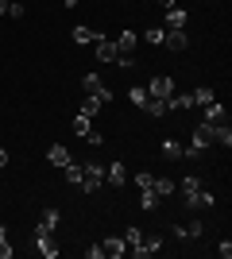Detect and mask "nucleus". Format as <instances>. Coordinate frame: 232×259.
<instances>
[{
	"label": "nucleus",
	"instance_id": "obj_25",
	"mask_svg": "<svg viewBox=\"0 0 232 259\" xmlns=\"http://www.w3.org/2000/svg\"><path fill=\"white\" fill-rule=\"evenodd\" d=\"M209 101H217V93H213L209 85H201V89H194V105H201V108H205V105H209Z\"/></svg>",
	"mask_w": 232,
	"mask_h": 259
},
{
	"label": "nucleus",
	"instance_id": "obj_3",
	"mask_svg": "<svg viewBox=\"0 0 232 259\" xmlns=\"http://www.w3.org/2000/svg\"><path fill=\"white\" fill-rule=\"evenodd\" d=\"M35 251H39V255H43V259H58V251H62V248H58V244H55V232H47V228H35Z\"/></svg>",
	"mask_w": 232,
	"mask_h": 259
},
{
	"label": "nucleus",
	"instance_id": "obj_28",
	"mask_svg": "<svg viewBox=\"0 0 232 259\" xmlns=\"http://www.w3.org/2000/svg\"><path fill=\"white\" fill-rule=\"evenodd\" d=\"M128 101H132L135 108H144V101H147V89H144V85H132V89H128Z\"/></svg>",
	"mask_w": 232,
	"mask_h": 259
},
{
	"label": "nucleus",
	"instance_id": "obj_39",
	"mask_svg": "<svg viewBox=\"0 0 232 259\" xmlns=\"http://www.w3.org/2000/svg\"><path fill=\"white\" fill-rule=\"evenodd\" d=\"M85 255H89V259H101V255H105V248H101V244H93V248H85Z\"/></svg>",
	"mask_w": 232,
	"mask_h": 259
},
{
	"label": "nucleus",
	"instance_id": "obj_33",
	"mask_svg": "<svg viewBox=\"0 0 232 259\" xmlns=\"http://www.w3.org/2000/svg\"><path fill=\"white\" fill-rule=\"evenodd\" d=\"M81 140H85V143H93V147H101V143H105V136H101L97 128H89L85 136H81Z\"/></svg>",
	"mask_w": 232,
	"mask_h": 259
},
{
	"label": "nucleus",
	"instance_id": "obj_30",
	"mask_svg": "<svg viewBox=\"0 0 232 259\" xmlns=\"http://www.w3.org/2000/svg\"><path fill=\"white\" fill-rule=\"evenodd\" d=\"M89 128H93V120H89V116H81V112H77V116H74V132H77V136H85Z\"/></svg>",
	"mask_w": 232,
	"mask_h": 259
},
{
	"label": "nucleus",
	"instance_id": "obj_2",
	"mask_svg": "<svg viewBox=\"0 0 232 259\" xmlns=\"http://www.w3.org/2000/svg\"><path fill=\"white\" fill-rule=\"evenodd\" d=\"M101 182H105V170H101V162H81V186H77V190H85V194H97Z\"/></svg>",
	"mask_w": 232,
	"mask_h": 259
},
{
	"label": "nucleus",
	"instance_id": "obj_18",
	"mask_svg": "<svg viewBox=\"0 0 232 259\" xmlns=\"http://www.w3.org/2000/svg\"><path fill=\"white\" fill-rule=\"evenodd\" d=\"M213 143H221L224 151L232 147V128L228 124H213Z\"/></svg>",
	"mask_w": 232,
	"mask_h": 259
},
{
	"label": "nucleus",
	"instance_id": "obj_29",
	"mask_svg": "<svg viewBox=\"0 0 232 259\" xmlns=\"http://www.w3.org/2000/svg\"><path fill=\"white\" fill-rule=\"evenodd\" d=\"M140 240H144V232H140L135 225H128V228H124V244H128V248H135Z\"/></svg>",
	"mask_w": 232,
	"mask_h": 259
},
{
	"label": "nucleus",
	"instance_id": "obj_5",
	"mask_svg": "<svg viewBox=\"0 0 232 259\" xmlns=\"http://www.w3.org/2000/svg\"><path fill=\"white\" fill-rule=\"evenodd\" d=\"M147 97H159V101L174 97V77H166V74H155L151 81H147Z\"/></svg>",
	"mask_w": 232,
	"mask_h": 259
},
{
	"label": "nucleus",
	"instance_id": "obj_37",
	"mask_svg": "<svg viewBox=\"0 0 232 259\" xmlns=\"http://www.w3.org/2000/svg\"><path fill=\"white\" fill-rule=\"evenodd\" d=\"M217 255H221V259H232V240H221V244H217Z\"/></svg>",
	"mask_w": 232,
	"mask_h": 259
},
{
	"label": "nucleus",
	"instance_id": "obj_26",
	"mask_svg": "<svg viewBox=\"0 0 232 259\" xmlns=\"http://www.w3.org/2000/svg\"><path fill=\"white\" fill-rule=\"evenodd\" d=\"M77 112L93 120V116H97V112H101V101H97V97H85V101H81V108H77Z\"/></svg>",
	"mask_w": 232,
	"mask_h": 259
},
{
	"label": "nucleus",
	"instance_id": "obj_41",
	"mask_svg": "<svg viewBox=\"0 0 232 259\" xmlns=\"http://www.w3.org/2000/svg\"><path fill=\"white\" fill-rule=\"evenodd\" d=\"M0 16H8V0H0Z\"/></svg>",
	"mask_w": 232,
	"mask_h": 259
},
{
	"label": "nucleus",
	"instance_id": "obj_7",
	"mask_svg": "<svg viewBox=\"0 0 232 259\" xmlns=\"http://www.w3.org/2000/svg\"><path fill=\"white\" fill-rule=\"evenodd\" d=\"M209 143H213V124H205V120L194 124V140H190V147H194V151H205Z\"/></svg>",
	"mask_w": 232,
	"mask_h": 259
},
{
	"label": "nucleus",
	"instance_id": "obj_17",
	"mask_svg": "<svg viewBox=\"0 0 232 259\" xmlns=\"http://www.w3.org/2000/svg\"><path fill=\"white\" fill-rule=\"evenodd\" d=\"M135 43H140V35H135V31H124L120 39H116V54H135Z\"/></svg>",
	"mask_w": 232,
	"mask_h": 259
},
{
	"label": "nucleus",
	"instance_id": "obj_9",
	"mask_svg": "<svg viewBox=\"0 0 232 259\" xmlns=\"http://www.w3.org/2000/svg\"><path fill=\"white\" fill-rule=\"evenodd\" d=\"M93 47H97V62H116V43H112V39H105V35H101Z\"/></svg>",
	"mask_w": 232,
	"mask_h": 259
},
{
	"label": "nucleus",
	"instance_id": "obj_19",
	"mask_svg": "<svg viewBox=\"0 0 232 259\" xmlns=\"http://www.w3.org/2000/svg\"><path fill=\"white\" fill-rule=\"evenodd\" d=\"M144 112H147L151 120L166 116V101H159V97H147V101H144Z\"/></svg>",
	"mask_w": 232,
	"mask_h": 259
},
{
	"label": "nucleus",
	"instance_id": "obj_20",
	"mask_svg": "<svg viewBox=\"0 0 232 259\" xmlns=\"http://www.w3.org/2000/svg\"><path fill=\"white\" fill-rule=\"evenodd\" d=\"M151 190H155V194H159V197H170V194H174V190H178V186L170 182V178H151Z\"/></svg>",
	"mask_w": 232,
	"mask_h": 259
},
{
	"label": "nucleus",
	"instance_id": "obj_13",
	"mask_svg": "<svg viewBox=\"0 0 232 259\" xmlns=\"http://www.w3.org/2000/svg\"><path fill=\"white\" fill-rule=\"evenodd\" d=\"M70 39H74V47H89V43H97V39H101V31H93V27H74Z\"/></svg>",
	"mask_w": 232,
	"mask_h": 259
},
{
	"label": "nucleus",
	"instance_id": "obj_6",
	"mask_svg": "<svg viewBox=\"0 0 232 259\" xmlns=\"http://www.w3.org/2000/svg\"><path fill=\"white\" fill-rule=\"evenodd\" d=\"M159 251H163V240H159V236H144V240L132 248V255H135V259H151V255H159Z\"/></svg>",
	"mask_w": 232,
	"mask_h": 259
},
{
	"label": "nucleus",
	"instance_id": "obj_40",
	"mask_svg": "<svg viewBox=\"0 0 232 259\" xmlns=\"http://www.w3.org/2000/svg\"><path fill=\"white\" fill-rule=\"evenodd\" d=\"M4 166H8V151H4V147H0V170H4Z\"/></svg>",
	"mask_w": 232,
	"mask_h": 259
},
{
	"label": "nucleus",
	"instance_id": "obj_15",
	"mask_svg": "<svg viewBox=\"0 0 232 259\" xmlns=\"http://www.w3.org/2000/svg\"><path fill=\"white\" fill-rule=\"evenodd\" d=\"M186 20H190V16L178 8V4H174V8H166V27H170V31H182V27H186Z\"/></svg>",
	"mask_w": 232,
	"mask_h": 259
},
{
	"label": "nucleus",
	"instance_id": "obj_31",
	"mask_svg": "<svg viewBox=\"0 0 232 259\" xmlns=\"http://www.w3.org/2000/svg\"><path fill=\"white\" fill-rule=\"evenodd\" d=\"M8 16H12V20H23V16H27V8H23L20 0H8Z\"/></svg>",
	"mask_w": 232,
	"mask_h": 259
},
{
	"label": "nucleus",
	"instance_id": "obj_42",
	"mask_svg": "<svg viewBox=\"0 0 232 259\" xmlns=\"http://www.w3.org/2000/svg\"><path fill=\"white\" fill-rule=\"evenodd\" d=\"M159 4H163V8H174V0H159Z\"/></svg>",
	"mask_w": 232,
	"mask_h": 259
},
{
	"label": "nucleus",
	"instance_id": "obj_24",
	"mask_svg": "<svg viewBox=\"0 0 232 259\" xmlns=\"http://www.w3.org/2000/svg\"><path fill=\"white\" fill-rule=\"evenodd\" d=\"M159 201H163V197L155 194V190H140V205H144L147 213H151V209H159Z\"/></svg>",
	"mask_w": 232,
	"mask_h": 259
},
{
	"label": "nucleus",
	"instance_id": "obj_12",
	"mask_svg": "<svg viewBox=\"0 0 232 259\" xmlns=\"http://www.w3.org/2000/svg\"><path fill=\"white\" fill-rule=\"evenodd\" d=\"M194 108V93H178V97H166V112H186Z\"/></svg>",
	"mask_w": 232,
	"mask_h": 259
},
{
	"label": "nucleus",
	"instance_id": "obj_34",
	"mask_svg": "<svg viewBox=\"0 0 232 259\" xmlns=\"http://www.w3.org/2000/svg\"><path fill=\"white\" fill-rule=\"evenodd\" d=\"M198 186H201L198 174H186V178H182V194H186V190H198Z\"/></svg>",
	"mask_w": 232,
	"mask_h": 259
},
{
	"label": "nucleus",
	"instance_id": "obj_27",
	"mask_svg": "<svg viewBox=\"0 0 232 259\" xmlns=\"http://www.w3.org/2000/svg\"><path fill=\"white\" fill-rule=\"evenodd\" d=\"M144 39H147L151 47H163V39H166V27H147V31H144Z\"/></svg>",
	"mask_w": 232,
	"mask_h": 259
},
{
	"label": "nucleus",
	"instance_id": "obj_23",
	"mask_svg": "<svg viewBox=\"0 0 232 259\" xmlns=\"http://www.w3.org/2000/svg\"><path fill=\"white\" fill-rule=\"evenodd\" d=\"M62 174H66V182H70V186H81V162L70 159L66 166H62Z\"/></svg>",
	"mask_w": 232,
	"mask_h": 259
},
{
	"label": "nucleus",
	"instance_id": "obj_32",
	"mask_svg": "<svg viewBox=\"0 0 232 259\" xmlns=\"http://www.w3.org/2000/svg\"><path fill=\"white\" fill-rule=\"evenodd\" d=\"M151 178H155V174L140 170V174H135V190H151Z\"/></svg>",
	"mask_w": 232,
	"mask_h": 259
},
{
	"label": "nucleus",
	"instance_id": "obj_35",
	"mask_svg": "<svg viewBox=\"0 0 232 259\" xmlns=\"http://www.w3.org/2000/svg\"><path fill=\"white\" fill-rule=\"evenodd\" d=\"M0 259H12V248H8V232L0 228Z\"/></svg>",
	"mask_w": 232,
	"mask_h": 259
},
{
	"label": "nucleus",
	"instance_id": "obj_22",
	"mask_svg": "<svg viewBox=\"0 0 232 259\" xmlns=\"http://www.w3.org/2000/svg\"><path fill=\"white\" fill-rule=\"evenodd\" d=\"M58 221H62V213L58 209H43V221H39V228H47V232H55Z\"/></svg>",
	"mask_w": 232,
	"mask_h": 259
},
{
	"label": "nucleus",
	"instance_id": "obj_16",
	"mask_svg": "<svg viewBox=\"0 0 232 259\" xmlns=\"http://www.w3.org/2000/svg\"><path fill=\"white\" fill-rule=\"evenodd\" d=\"M47 159L55 162V166H66V162H70V147H66V143H51V151H47Z\"/></svg>",
	"mask_w": 232,
	"mask_h": 259
},
{
	"label": "nucleus",
	"instance_id": "obj_4",
	"mask_svg": "<svg viewBox=\"0 0 232 259\" xmlns=\"http://www.w3.org/2000/svg\"><path fill=\"white\" fill-rule=\"evenodd\" d=\"M81 89H85L89 97H97L101 105L112 101V93H109V85H105V77H101V74H85V77H81Z\"/></svg>",
	"mask_w": 232,
	"mask_h": 259
},
{
	"label": "nucleus",
	"instance_id": "obj_43",
	"mask_svg": "<svg viewBox=\"0 0 232 259\" xmlns=\"http://www.w3.org/2000/svg\"><path fill=\"white\" fill-rule=\"evenodd\" d=\"M62 4H66V8H74V4H77V0H62Z\"/></svg>",
	"mask_w": 232,
	"mask_h": 259
},
{
	"label": "nucleus",
	"instance_id": "obj_38",
	"mask_svg": "<svg viewBox=\"0 0 232 259\" xmlns=\"http://www.w3.org/2000/svg\"><path fill=\"white\" fill-rule=\"evenodd\" d=\"M170 236H174V240H190L186 236V225H174V228H170Z\"/></svg>",
	"mask_w": 232,
	"mask_h": 259
},
{
	"label": "nucleus",
	"instance_id": "obj_11",
	"mask_svg": "<svg viewBox=\"0 0 232 259\" xmlns=\"http://www.w3.org/2000/svg\"><path fill=\"white\" fill-rule=\"evenodd\" d=\"M105 182L109 186H124L128 182V166H124V162H112L109 170H105Z\"/></svg>",
	"mask_w": 232,
	"mask_h": 259
},
{
	"label": "nucleus",
	"instance_id": "obj_10",
	"mask_svg": "<svg viewBox=\"0 0 232 259\" xmlns=\"http://www.w3.org/2000/svg\"><path fill=\"white\" fill-rule=\"evenodd\" d=\"M163 47H166V51H186V47H190V39H186V31H170V27H166Z\"/></svg>",
	"mask_w": 232,
	"mask_h": 259
},
{
	"label": "nucleus",
	"instance_id": "obj_1",
	"mask_svg": "<svg viewBox=\"0 0 232 259\" xmlns=\"http://www.w3.org/2000/svg\"><path fill=\"white\" fill-rule=\"evenodd\" d=\"M182 205H186L190 213H194V209H198V213H209V209L217 205V197H213L209 190H201V186H198V190H186V194H182Z\"/></svg>",
	"mask_w": 232,
	"mask_h": 259
},
{
	"label": "nucleus",
	"instance_id": "obj_8",
	"mask_svg": "<svg viewBox=\"0 0 232 259\" xmlns=\"http://www.w3.org/2000/svg\"><path fill=\"white\" fill-rule=\"evenodd\" d=\"M205 124H228V112H224L221 101H209V105H205Z\"/></svg>",
	"mask_w": 232,
	"mask_h": 259
},
{
	"label": "nucleus",
	"instance_id": "obj_21",
	"mask_svg": "<svg viewBox=\"0 0 232 259\" xmlns=\"http://www.w3.org/2000/svg\"><path fill=\"white\" fill-rule=\"evenodd\" d=\"M163 159H170V162L186 159V155H182V143H178V140H163Z\"/></svg>",
	"mask_w": 232,
	"mask_h": 259
},
{
	"label": "nucleus",
	"instance_id": "obj_36",
	"mask_svg": "<svg viewBox=\"0 0 232 259\" xmlns=\"http://www.w3.org/2000/svg\"><path fill=\"white\" fill-rule=\"evenodd\" d=\"M201 232H205V225H201V221H190V225H186V236H194V240H198Z\"/></svg>",
	"mask_w": 232,
	"mask_h": 259
},
{
	"label": "nucleus",
	"instance_id": "obj_14",
	"mask_svg": "<svg viewBox=\"0 0 232 259\" xmlns=\"http://www.w3.org/2000/svg\"><path fill=\"white\" fill-rule=\"evenodd\" d=\"M101 248H105V255H109V259H120L124 251H128V244H124V236H109Z\"/></svg>",
	"mask_w": 232,
	"mask_h": 259
}]
</instances>
